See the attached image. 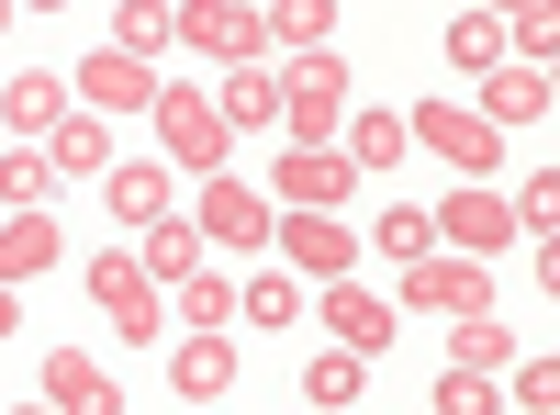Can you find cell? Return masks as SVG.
I'll use <instances>...</instances> for the list:
<instances>
[{
	"instance_id": "obj_34",
	"label": "cell",
	"mask_w": 560,
	"mask_h": 415,
	"mask_svg": "<svg viewBox=\"0 0 560 415\" xmlns=\"http://www.w3.org/2000/svg\"><path fill=\"white\" fill-rule=\"evenodd\" d=\"M504 203H516V237H549V214H560V180L538 169V180H527V192H504Z\"/></svg>"
},
{
	"instance_id": "obj_1",
	"label": "cell",
	"mask_w": 560,
	"mask_h": 415,
	"mask_svg": "<svg viewBox=\"0 0 560 415\" xmlns=\"http://www.w3.org/2000/svg\"><path fill=\"white\" fill-rule=\"evenodd\" d=\"M359 102V79L337 45H303V57H280V147H337V124Z\"/></svg>"
},
{
	"instance_id": "obj_14",
	"label": "cell",
	"mask_w": 560,
	"mask_h": 415,
	"mask_svg": "<svg viewBox=\"0 0 560 415\" xmlns=\"http://www.w3.org/2000/svg\"><path fill=\"white\" fill-rule=\"evenodd\" d=\"M168 393H179V404H213V393H236V337H224V326H179Z\"/></svg>"
},
{
	"instance_id": "obj_19",
	"label": "cell",
	"mask_w": 560,
	"mask_h": 415,
	"mask_svg": "<svg viewBox=\"0 0 560 415\" xmlns=\"http://www.w3.org/2000/svg\"><path fill=\"white\" fill-rule=\"evenodd\" d=\"M57 258H68V237H57V214H45V203L0 224V281H12V292L34 281V269H57Z\"/></svg>"
},
{
	"instance_id": "obj_37",
	"label": "cell",
	"mask_w": 560,
	"mask_h": 415,
	"mask_svg": "<svg viewBox=\"0 0 560 415\" xmlns=\"http://www.w3.org/2000/svg\"><path fill=\"white\" fill-rule=\"evenodd\" d=\"M23 12H68V0H23Z\"/></svg>"
},
{
	"instance_id": "obj_33",
	"label": "cell",
	"mask_w": 560,
	"mask_h": 415,
	"mask_svg": "<svg viewBox=\"0 0 560 415\" xmlns=\"http://www.w3.org/2000/svg\"><path fill=\"white\" fill-rule=\"evenodd\" d=\"M504 404H516V415H549V404H560V371H549V359H516V371H504Z\"/></svg>"
},
{
	"instance_id": "obj_10",
	"label": "cell",
	"mask_w": 560,
	"mask_h": 415,
	"mask_svg": "<svg viewBox=\"0 0 560 415\" xmlns=\"http://www.w3.org/2000/svg\"><path fill=\"white\" fill-rule=\"evenodd\" d=\"M314 314H325V337H337V348H359V359H382V348H393V326H404V303L359 292L348 269H337V281H325V292H314Z\"/></svg>"
},
{
	"instance_id": "obj_8",
	"label": "cell",
	"mask_w": 560,
	"mask_h": 415,
	"mask_svg": "<svg viewBox=\"0 0 560 415\" xmlns=\"http://www.w3.org/2000/svg\"><path fill=\"white\" fill-rule=\"evenodd\" d=\"M179 45L236 68V57H269V23H258V0H179Z\"/></svg>"
},
{
	"instance_id": "obj_6",
	"label": "cell",
	"mask_w": 560,
	"mask_h": 415,
	"mask_svg": "<svg viewBox=\"0 0 560 415\" xmlns=\"http://www.w3.org/2000/svg\"><path fill=\"white\" fill-rule=\"evenodd\" d=\"M269 192H258V180H202V203H191V224H202V247H236V258H269Z\"/></svg>"
},
{
	"instance_id": "obj_2",
	"label": "cell",
	"mask_w": 560,
	"mask_h": 415,
	"mask_svg": "<svg viewBox=\"0 0 560 415\" xmlns=\"http://www.w3.org/2000/svg\"><path fill=\"white\" fill-rule=\"evenodd\" d=\"M404 135H415L438 169H459V180H493V169H504V124H482L471 102H448V90H427V102L404 113Z\"/></svg>"
},
{
	"instance_id": "obj_36",
	"label": "cell",
	"mask_w": 560,
	"mask_h": 415,
	"mask_svg": "<svg viewBox=\"0 0 560 415\" xmlns=\"http://www.w3.org/2000/svg\"><path fill=\"white\" fill-rule=\"evenodd\" d=\"M482 12H538V0H482Z\"/></svg>"
},
{
	"instance_id": "obj_7",
	"label": "cell",
	"mask_w": 560,
	"mask_h": 415,
	"mask_svg": "<svg viewBox=\"0 0 560 415\" xmlns=\"http://www.w3.org/2000/svg\"><path fill=\"white\" fill-rule=\"evenodd\" d=\"M427 224H438V247H459V258H504V247H516V203L482 192V180H459Z\"/></svg>"
},
{
	"instance_id": "obj_15",
	"label": "cell",
	"mask_w": 560,
	"mask_h": 415,
	"mask_svg": "<svg viewBox=\"0 0 560 415\" xmlns=\"http://www.w3.org/2000/svg\"><path fill=\"white\" fill-rule=\"evenodd\" d=\"M90 192H102V203H113V224H135V237H147V224H158V214H179V169H147V158H135V169H124V158H113L102 180H90Z\"/></svg>"
},
{
	"instance_id": "obj_26",
	"label": "cell",
	"mask_w": 560,
	"mask_h": 415,
	"mask_svg": "<svg viewBox=\"0 0 560 415\" xmlns=\"http://www.w3.org/2000/svg\"><path fill=\"white\" fill-rule=\"evenodd\" d=\"M269 45H280V57H303V45H325V34H337V0H269Z\"/></svg>"
},
{
	"instance_id": "obj_13",
	"label": "cell",
	"mask_w": 560,
	"mask_h": 415,
	"mask_svg": "<svg viewBox=\"0 0 560 415\" xmlns=\"http://www.w3.org/2000/svg\"><path fill=\"white\" fill-rule=\"evenodd\" d=\"M560 102V90H549V57H504V68H482V124H504V135H516V124H538Z\"/></svg>"
},
{
	"instance_id": "obj_3",
	"label": "cell",
	"mask_w": 560,
	"mask_h": 415,
	"mask_svg": "<svg viewBox=\"0 0 560 415\" xmlns=\"http://www.w3.org/2000/svg\"><path fill=\"white\" fill-rule=\"evenodd\" d=\"M90 303H102V326H113L124 348H147V337L168 326V303H158V269L135 258V247H90Z\"/></svg>"
},
{
	"instance_id": "obj_30",
	"label": "cell",
	"mask_w": 560,
	"mask_h": 415,
	"mask_svg": "<svg viewBox=\"0 0 560 415\" xmlns=\"http://www.w3.org/2000/svg\"><path fill=\"white\" fill-rule=\"evenodd\" d=\"M427 404H438V415H493V404H504V371H459V359H448V371L427 382Z\"/></svg>"
},
{
	"instance_id": "obj_12",
	"label": "cell",
	"mask_w": 560,
	"mask_h": 415,
	"mask_svg": "<svg viewBox=\"0 0 560 415\" xmlns=\"http://www.w3.org/2000/svg\"><path fill=\"white\" fill-rule=\"evenodd\" d=\"M68 90H79V113H102V124H113V113H147V102H158V68H147V57H124V45H102V57H90Z\"/></svg>"
},
{
	"instance_id": "obj_32",
	"label": "cell",
	"mask_w": 560,
	"mask_h": 415,
	"mask_svg": "<svg viewBox=\"0 0 560 415\" xmlns=\"http://www.w3.org/2000/svg\"><path fill=\"white\" fill-rule=\"evenodd\" d=\"M370 247H382V258H427V247H438V224H427V203H393L382 224H370Z\"/></svg>"
},
{
	"instance_id": "obj_23",
	"label": "cell",
	"mask_w": 560,
	"mask_h": 415,
	"mask_svg": "<svg viewBox=\"0 0 560 415\" xmlns=\"http://www.w3.org/2000/svg\"><path fill=\"white\" fill-rule=\"evenodd\" d=\"M236 314H247V326H303V314H314V292L292 281V269H258V281H236Z\"/></svg>"
},
{
	"instance_id": "obj_16",
	"label": "cell",
	"mask_w": 560,
	"mask_h": 415,
	"mask_svg": "<svg viewBox=\"0 0 560 415\" xmlns=\"http://www.w3.org/2000/svg\"><path fill=\"white\" fill-rule=\"evenodd\" d=\"M68 102H79V90H68L57 68H12V79H0V124H12V135H34V147L68 124Z\"/></svg>"
},
{
	"instance_id": "obj_35",
	"label": "cell",
	"mask_w": 560,
	"mask_h": 415,
	"mask_svg": "<svg viewBox=\"0 0 560 415\" xmlns=\"http://www.w3.org/2000/svg\"><path fill=\"white\" fill-rule=\"evenodd\" d=\"M12 326H23V292H12V281H0V337H12Z\"/></svg>"
},
{
	"instance_id": "obj_20",
	"label": "cell",
	"mask_w": 560,
	"mask_h": 415,
	"mask_svg": "<svg viewBox=\"0 0 560 415\" xmlns=\"http://www.w3.org/2000/svg\"><path fill=\"white\" fill-rule=\"evenodd\" d=\"M45 404H68V415H113V404H124V382H113L90 348H68V359H45Z\"/></svg>"
},
{
	"instance_id": "obj_18",
	"label": "cell",
	"mask_w": 560,
	"mask_h": 415,
	"mask_svg": "<svg viewBox=\"0 0 560 415\" xmlns=\"http://www.w3.org/2000/svg\"><path fill=\"white\" fill-rule=\"evenodd\" d=\"M213 113L236 124V135H258V124H280V57H236L213 79Z\"/></svg>"
},
{
	"instance_id": "obj_9",
	"label": "cell",
	"mask_w": 560,
	"mask_h": 415,
	"mask_svg": "<svg viewBox=\"0 0 560 415\" xmlns=\"http://www.w3.org/2000/svg\"><path fill=\"white\" fill-rule=\"evenodd\" d=\"M348 192H359L348 147H280V169H269V203H303V214H337Z\"/></svg>"
},
{
	"instance_id": "obj_24",
	"label": "cell",
	"mask_w": 560,
	"mask_h": 415,
	"mask_svg": "<svg viewBox=\"0 0 560 415\" xmlns=\"http://www.w3.org/2000/svg\"><path fill=\"white\" fill-rule=\"evenodd\" d=\"M113 45H124V57H168V45H179V0H124V12H113Z\"/></svg>"
},
{
	"instance_id": "obj_25",
	"label": "cell",
	"mask_w": 560,
	"mask_h": 415,
	"mask_svg": "<svg viewBox=\"0 0 560 415\" xmlns=\"http://www.w3.org/2000/svg\"><path fill=\"white\" fill-rule=\"evenodd\" d=\"M448 359H459V371H504V359H516L504 314H493V303H482V314H448Z\"/></svg>"
},
{
	"instance_id": "obj_38",
	"label": "cell",
	"mask_w": 560,
	"mask_h": 415,
	"mask_svg": "<svg viewBox=\"0 0 560 415\" xmlns=\"http://www.w3.org/2000/svg\"><path fill=\"white\" fill-rule=\"evenodd\" d=\"M12 12H23V0H0V23H12Z\"/></svg>"
},
{
	"instance_id": "obj_21",
	"label": "cell",
	"mask_w": 560,
	"mask_h": 415,
	"mask_svg": "<svg viewBox=\"0 0 560 415\" xmlns=\"http://www.w3.org/2000/svg\"><path fill=\"white\" fill-rule=\"evenodd\" d=\"M135 258H147V269H158V292H168V281H191L213 247H202V224H191V214H158L147 237H135Z\"/></svg>"
},
{
	"instance_id": "obj_27",
	"label": "cell",
	"mask_w": 560,
	"mask_h": 415,
	"mask_svg": "<svg viewBox=\"0 0 560 415\" xmlns=\"http://www.w3.org/2000/svg\"><path fill=\"white\" fill-rule=\"evenodd\" d=\"M504 57H516V45H504V12H459V23H448V68L482 79V68H504Z\"/></svg>"
},
{
	"instance_id": "obj_4",
	"label": "cell",
	"mask_w": 560,
	"mask_h": 415,
	"mask_svg": "<svg viewBox=\"0 0 560 415\" xmlns=\"http://www.w3.org/2000/svg\"><path fill=\"white\" fill-rule=\"evenodd\" d=\"M147 124H158V147H168V169H191V180H213V169H224V147H236V124L213 113V90H168V79H158V102H147Z\"/></svg>"
},
{
	"instance_id": "obj_11",
	"label": "cell",
	"mask_w": 560,
	"mask_h": 415,
	"mask_svg": "<svg viewBox=\"0 0 560 415\" xmlns=\"http://www.w3.org/2000/svg\"><path fill=\"white\" fill-rule=\"evenodd\" d=\"M269 247L292 258V269H325V281H337V269H359V237H348L337 214H303V203L269 214Z\"/></svg>"
},
{
	"instance_id": "obj_5",
	"label": "cell",
	"mask_w": 560,
	"mask_h": 415,
	"mask_svg": "<svg viewBox=\"0 0 560 415\" xmlns=\"http://www.w3.org/2000/svg\"><path fill=\"white\" fill-rule=\"evenodd\" d=\"M404 314H482L493 303V269L482 258H459V247H427V258H404Z\"/></svg>"
},
{
	"instance_id": "obj_29",
	"label": "cell",
	"mask_w": 560,
	"mask_h": 415,
	"mask_svg": "<svg viewBox=\"0 0 560 415\" xmlns=\"http://www.w3.org/2000/svg\"><path fill=\"white\" fill-rule=\"evenodd\" d=\"M168 292H179V326H236V281H224L213 258L191 269V281H168Z\"/></svg>"
},
{
	"instance_id": "obj_31",
	"label": "cell",
	"mask_w": 560,
	"mask_h": 415,
	"mask_svg": "<svg viewBox=\"0 0 560 415\" xmlns=\"http://www.w3.org/2000/svg\"><path fill=\"white\" fill-rule=\"evenodd\" d=\"M45 192H57V158H45V147H0V203L34 214Z\"/></svg>"
},
{
	"instance_id": "obj_22",
	"label": "cell",
	"mask_w": 560,
	"mask_h": 415,
	"mask_svg": "<svg viewBox=\"0 0 560 415\" xmlns=\"http://www.w3.org/2000/svg\"><path fill=\"white\" fill-rule=\"evenodd\" d=\"M45 158H57V180H102V169H113V124L68 102V124L45 135Z\"/></svg>"
},
{
	"instance_id": "obj_28",
	"label": "cell",
	"mask_w": 560,
	"mask_h": 415,
	"mask_svg": "<svg viewBox=\"0 0 560 415\" xmlns=\"http://www.w3.org/2000/svg\"><path fill=\"white\" fill-rule=\"evenodd\" d=\"M370 393V359L359 348H337V359H314V371H303V404H325V415H348Z\"/></svg>"
},
{
	"instance_id": "obj_17",
	"label": "cell",
	"mask_w": 560,
	"mask_h": 415,
	"mask_svg": "<svg viewBox=\"0 0 560 415\" xmlns=\"http://www.w3.org/2000/svg\"><path fill=\"white\" fill-rule=\"evenodd\" d=\"M337 147H348V169H359V180H382V169H404V158H415V135H404V113H382V102H348Z\"/></svg>"
}]
</instances>
